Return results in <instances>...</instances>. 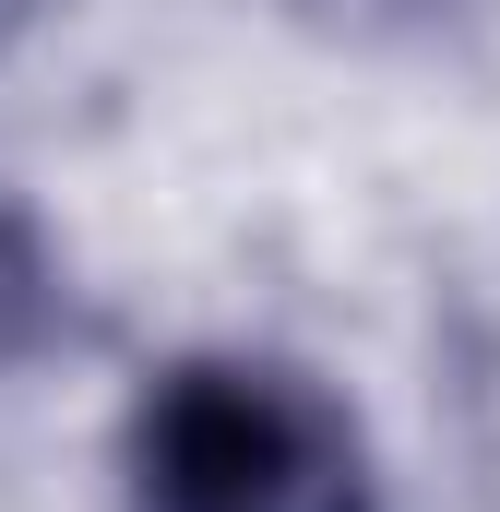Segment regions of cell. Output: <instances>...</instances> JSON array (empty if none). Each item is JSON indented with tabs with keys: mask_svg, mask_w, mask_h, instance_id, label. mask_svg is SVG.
<instances>
[{
	"mask_svg": "<svg viewBox=\"0 0 500 512\" xmlns=\"http://www.w3.org/2000/svg\"><path fill=\"white\" fill-rule=\"evenodd\" d=\"M60 322H72V262L36 227V203L0 191V382L36 370V358L60 346Z\"/></svg>",
	"mask_w": 500,
	"mask_h": 512,
	"instance_id": "cell-2",
	"label": "cell"
},
{
	"mask_svg": "<svg viewBox=\"0 0 500 512\" xmlns=\"http://www.w3.org/2000/svg\"><path fill=\"white\" fill-rule=\"evenodd\" d=\"M120 512H381V453L322 370L191 346L120 417Z\"/></svg>",
	"mask_w": 500,
	"mask_h": 512,
	"instance_id": "cell-1",
	"label": "cell"
},
{
	"mask_svg": "<svg viewBox=\"0 0 500 512\" xmlns=\"http://www.w3.org/2000/svg\"><path fill=\"white\" fill-rule=\"evenodd\" d=\"M36 24H48V0H0V60H12V48H24Z\"/></svg>",
	"mask_w": 500,
	"mask_h": 512,
	"instance_id": "cell-3",
	"label": "cell"
}]
</instances>
